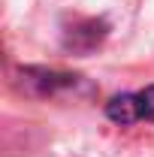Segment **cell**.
I'll return each instance as SVG.
<instances>
[{
  "label": "cell",
  "instance_id": "obj_2",
  "mask_svg": "<svg viewBox=\"0 0 154 157\" xmlns=\"http://www.w3.org/2000/svg\"><path fill=\"white\" fill-rule=\"evenodd\" d=\"M21 91L33 94V97H58L64 91H76L79 76H70V73H55V70H42V67H24L18 78Z\"/></svg>",
  "mask_w": 154,
  "mask_h": 157
},
{
  "label": "cell",
  "instance_id": "obj_3",
  "mask_svg": "<svg viewBox=\"0 0 154 157\" xmlns=\"http://www.w3.org/2000/svg\"><path fill=\"white\" fill-rule=\"evenodd\" d=\"M106 36V24L97 18H88V21H79L76 27L67 33L64 39V45L67 48H73V52H91L94 45H100Z\"/></svg>",
  "mask_w": 154,
  "mask_h": 157
},
{
  "label": "cell",
  "instance_id": "obj_1",
  "mask_svg": "<svg viewBox=\"0 0 154 157\" xmlns=\"http://www.w3.org/2000/svg\"><path fill=\"white\" fill-rule=\"evenodd\" d=\"M106 115L115 124H133V121H154V85L136 91V94H121L106 103Z\"/></svg>",
  "mask_w": 154,
  "mask_h": 157
}]
</instances>
